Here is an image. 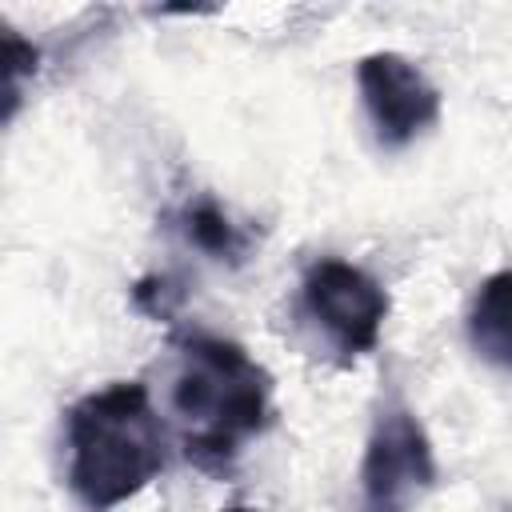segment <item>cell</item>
<instances>
[{"mask_svg": "<svg viewBox=\"0 0 512 512\" xmlns=\"http://www.w3.org/2000/svg\"><path fill=\"white\" fill-rule=\"evenodd\" d=\"M68 488L92 512L144 492L168 464V436L140 380H116L68 408Z\"/></svg>", "mask_w": 512, "mask_h": 512, "instance_id": "6da1fadb", "label": "cell"}, {"mask_svg": "<svg viewBox=\"0 0 512 512\" xmlns=\"http://www.w3.org/2000/svg\"><path fill=\"white\" fill-rule=\"evenodd\" d=\"M176 360L172 408L184 456L220 472L240 456L244 440L268 424L272 380L236 340L208 332L180 336Z\"/></svg>", "mask_w": 512, "mask_h": 512, "instance_id": "7a4b0ae2", "label": "cell"}, {"mask_svg": "<svg viewBox=\"0 0 512 512\" xmlns=\"http://www.w3.org/2000/svg\"><path fill=\"white\" fill-rule=\"evenodd\" d=\"M436 484V452L404 400H388L368 432L360 460L364 512H416Z\"/></svg>", "mask_w": 512, "mask_h": 512, "instance_id": "3957f363", "label": "cell"}, {"mask_svg": "<svg viewBox=\"0 0 512 512\" xmlns=\"http://www.w3.org/2000/svg\"><path fill=\"white\" fill-rule=\"evenodd\" d=\"M304 312L324 328V336L344 352H372L388 316V292L376 276L348 260H316L304 272Z\"/></svg>", "mask_w": 512, "mask_h": 512, "instance_id": "277c9868", "label": "cell"}, {"mask_svg": "<svg viewBox=\"0 0 512 512\" xmlns=\"http://www.w3.org/2000/svg\"><path fill=\"white\" fill-rule=\"evenodd\" d=\"M364 112L376 128V140L384 148H404L416 136H424L440 120V92L424 76L420 64H412L400 52H372L356 68Z\"/></svg>", "mask_w": 512, "mask_h": 512, "instance_id": "5b68a950", "label": "cell"}, {"mask_svg": "<svg viewBox=\"0 0 512 512\" xmlns=\"http://www.w3.org/2000/svg\"><path fill=\"white\" fill-rule=\"evenodd\" d=\"M468 340L480 360L512 372V272H492L468 308Z\"/></svg>", "mask_w": 512, "mask_h": 512, "instance_id": "8992f818", "label": "cell"}, {"mask_svg": "<svg viewBox=\"0 0 512 512\" xmlns=\"http://www.w3.org/2000/svg\"><path fill=\"white\" fill-rule=\"evenodd\" d=\"M180 232L188 236V244H196L212 260L240 264L248 256V232L240 224H232V216L216 200H208V196L188 200L180 208Z\"/></svg>", "mask_w": 512, "mask_h": 512, "instance_id": "52a82bcc", "label": "cell"}, {"mask_svg": "<svg viewBox=\"0 0 512 512\" xmlns=\"http://www.w3.org/2000/svg\"><path fill=\"white\" fill-rule=\"evenodd\" d=\"M224 512H260V508H244V504H228Z\"/></svg>", "mask_w": 512, "mask_h": 512, "instance_id": "ba28073f", "label": "cell"}]
</instances>
